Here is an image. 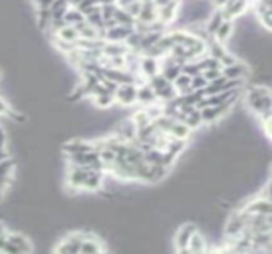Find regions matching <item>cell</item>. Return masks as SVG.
<instances>
[{"label": "cell", "instance_id": "16", "mask_svg": "<svg viewBox=\"0 0 272 254\" xmlns=\"http://www.w3.org/2000/svg\"><path fill=\"white\" fill-rule=\"evenodd\" d=\"M191 134V129L182 121H173L172 125H170V129H169V137L172 138H177V140H186Z\"/></svg>", "mask_w": 272, "mask_h": 254}, {"label": "cell", "instance_id": "28", "mask_svg": "<svg viewBox=\"0 0 272 254\" xmlns=\"http://www.w3.org/2000/svg\"><path fill=\"white\" fill-rule=\"evenodd\" d=\"M201 75L207 79V83H210V81H213V79L221 76V69H207V70L201 72Z\"/></svg>", "mask_w": 272, "mask_h": 254}, {"label": "cell", "instance_id": "22", "mask_svg": "<svg viewBox=\"0 0 272 254\" xmlns=\"http://www.w3.org/2000/svg\"><path fill=\"white\" fill-rule=\"evenodd\" d=\"M228 53L229 51H226V48L223 46L221 43H218V41H213L210 45V57L217 59L218 62H221L223 59H225L228 56Z\"/></svg>", "mask_w": 272, "mask_h": 254}, {"label": "cell", "instance_id": "27", "mask_svg": "<svg viewBox=\"0 0 272 254\" xmlns=\"http://www.w3.org/2000/svg\"><path fill=\"white\" fill-rule=\"evenodd\" d=\"M123 10H126L135 19L139 16V13H140V10H142V2H140V0H132V2L127 5L126 8H123Z\"/></svg>", "mask_w": 272, "mask_h": 254}, {"label": "cell", "instance_id": "12", "mask_svg": "<svg viewBox=\"0 0 272 254\" xmlns=\"http://www.w3.org/2000/svg\"><path fill=\"white\" fill-rule=\"evenodd\" d=\"M104 249L105 248L102 246V242L99 240V238L89 234L85 240H82V243H80L78 252H102Z\"/></svg>", "mask_w": 272, "mask_h": 254}, {"label": "cell", "instance_id": "17", "mask_svg": "<svg viewBox=\"0 0 272 254\" xmlns=\"http://www.w3.org/2000/svg\"><path fill=\"white\" fill-rule=\"evenodd\" d=\"M158 59H154V57H150V56H145V57H142L140 60H139V67H140V72L145 75V76H148V78H151L153 75H156L158 73Z\"/></svg>", "mask_w": 272, "mask_h": 254}, {"label": "cell", "instance_id": "30", "mask_svg": "<svg viewBox=\"0 0 272 254\" xmlns=\"http://www.w3.org/2000/svg\"><path fill=\"white\" fill-rule=\"evenodd\" d=\"M8 157H10V154H8L5 141H0V161H4V159H8Z\"/></svg>", "mask_w": 272, "mask_h": 254}, {"label": "cell", "instance_id": "4", "mask_svg": "<svg viewBox=\"0 0 272 254\" xmlns=\"http://www.w3.org/2000/svg\"><path fill=\"white\" fill-rule=\"evenodd\" d=\"M242 211L248 215H270V200L269 197H258L248 202Z\"/></svg>", "mask_w": 272, "mask_h": 254}, {"label": "cell", "instance_id": "6", "mask_svg": "<svg viewBox=\"0 0 272 254\" xmlns=\"http://www.w3.org/2000/svg\"><path fill=\"white\" fill-rule=\"evenodd\" d=\"M195 230H196L195 224H185L179 229L177 235H175V249H177V252H188L186 245H188L191 234Z\"/></svg>", "mask_w": 272, "mask_h": 254}, {"label": "cell", "instance_id": "18", "mask_svg": "<svg viewBox=\"0 0 272 254\" xmlns=\"http://www.w3.org/2000/svg\"><path fill=\"white\" fill-rule=\"evenodd\" d=\"M186 249L188 252H204L207 248H205V240H204V237L199 234V232H193L189 237V240H188V245H186Z\"/></svg>", "mask_w": 272, "mask_h": 254}, {"label": "cell", "instance_id": "14", "mask_svg": "<svg viewBox=\"0 0 272 254\" xmlns=\"http://www.w3.org/2000/svg\"><path fill=\"white\" fill-rule=\"evenodd\" d=\"M101 186H102V170L89 168V170H88V175H86V181H85L83 189L98 190V189H101Z\"/></svg>", "mask_w": 272, "mask_h": 254}, {"label": "cell", "instance_id": "32", "mask_svg": "<svg viewBox=\"0 0 272 254\" xmlns=\"http://www.w3.org/2000/svg\"><path fill=\"white\" fill-rule=\"evenodd\" d=\"M0 200H2V190H0Z\"/></svg>", "mask_w": 272, "mask_h": 254}, {"label": "cell", "instance_id": "23", "mask_svg": "<svg viewBox=\"0 0 272 254\" xmlns=\"http://www.w3.org/2000/svg\"><path fill=\"white\" fill-rule=\"evenodd\" d=\"M223 13L221 11H217V13H213V16L209 19V26H207V32L209 34H215V30L220 27V24L223 23Z\"/></svg>", "mask_w": 272, "mask_h": 254}, {"label": "cell", "instance_id": "24", "mask_svg": "<svg viewBox=\"0 0 272 254\" xmlns=\"http://www.w3.org/2000/svg\"><path fill=\"white\" fill-rule=\"evenodd\" d=\"M94 97H95V105L101 107V108H107V107H110L111 103L115 102L113 94H108V92L99 94V95H94Z\"/></svg>", "mask_w": 272, "mask_h": 254}, {"label": "cell", "instance_id": "8", "mask_svg": "<svg viewBox=\"0 0 272 254\" xmlns=\"http://www.w3.org/2000/svg\"><path fill=\"white\" fill-rule=\"evenodd\" d=\"M245 8H247V0H229V2L221 10L223 18L232 21L234 16L242 14L245 11Z\"/></svg>", "mask_w": 272, "mask_h": 254}, {"label": "cell", "instance_id": "15", "mask_svg": "<svg viewBox=\"0 0 272 254\" xmlns=\"http://www.w3.org/2000/svg\"><path fill=\"white\" fill-rule=\"evenodd\" d=\"M57 35L59 41H64V43H76L80 40V34L76 32V29L73 26H64L61 27L57 32H54Z\"/></svg>", "mask_w": 272, "mask_h": 254}, {"label": "cell", "instance_id": "1", "mask_svg": "<svg viewBox=\"0 0 272 254\" xmlns=\"http://www.w3.org/2000/svg\"><path fill=\"white\" fill-rule=\"evenodd\" d=\"M247 103L248 108L260 116L261 121L270 119V92L267 88L253 86L247 92Z\"/></svg>", "mask_w": 272, "mask_h": 254}, {"label": "cell", "instance_id": "9", "mask_svg": "<svg viewBox=\"0 0 272 254\" xmlns=\"http://www.w3.org/2000/svg\"><path fill=\"white\" fill-rule=\"evenodd\" d=\"M14 172V161L13 159H4L0 161V190H5V187L11 183V177Z\"/></svg>", "mask_w": 272, "mask_h": 254}, {"label": "cell", "instance_id": "2", "mask_svg": "<svg viewBox=\"0 0 272 254\" xmlns=\"http://www.w3.org/2000/svg\"><path fill=\"white\" fill-rule=\"evenodd\" d=\"M115 102L121 105H132L137 102V86L135 83H124L118 84L115 92H113Z\"/></svg>", "mask_w": 272, "mask_h": 254}, {"label": "cell", "instance_id": "25", "mask_svg": "<svg viewBox=\"0 0 272 254\" xmlns=\"http://www.w3.org/2000/svg\"><path fill=\"white\" fill-rule=\"evenodd\" d=\"M37 23L42 29H48L51 23V14L50 10H38L37 11Z\"/></svg>", "mask_w": 272, "mask_h": 254}, {"label": "cell", "instance_id": "29", "mask_svg": "<svg viewBox=\"0 0 272 254\" xmlns=\"http://www.w3.org/2000/svg\"><path fill=\"white\" fill-rule=\"evenodd\" d=\"M34 2L37 5V10H50L54 0H34Z\"/></svg>", "mask_w": 272, "mask_h": 254}, {"label": "cell", "instance_id": "31", "mask_svg": "<svg viewBox=\"0 0 272 254\" xmlns=\"http://www.w3.org/2000/svg\"><path fill=\"white\" fill-rule=\"evenodd\" d=\"M7 230H5V226H4V222L2 221H0V235H4Z\"/></svg>", "mask_w": 272, "mask_h": 254}, {"label": "cell", "instance_id": "21", "mask_svg": "<svg viewBox=\"0 0 272 254\" xmlns=\"http://www.w3.org/2000/svg\"><path fill=\"white\" fill-rule=\"evenodd\" d=\"M62 19H64V23H66L67 26H75L78 23L85 21V14L80 11L78 8L72 7V8H67V11H66V14H64Z\"/></svg>", "mask_w": 272, "mask_h": 254}, {"label": "cell", "instance_id": "3", "mask_svg": "<svg viewBox=\"0 0 272 254\" xmlns=\"http://www.w3.org/2000/svg\"><path fill=\"white\" fill-rule=\"evenodd\" d=\"M88 170H89L88 167L70 164L69 173H67V183H69V186L73 187V189H83L85 181H86Z\"/></svg>", "mask_w": 272, "mask_h": 254}, {"label": "cell", "instance_id": "5", "mask_svg": "<svg viewBox=\"0 0 272 254\" xmlns=\"http://www.w3.org/2000/svg\"><path fill=\"white\" fill-rule=\"evenodd\" d=\"M229 103H223V105H217V107H205L202 110H199L201 113V119L202 122H215L218 118H221L223 115L229 110Z\"/></svg>", "mask_w": 272, "mask_h": 254}, {"label": "cell", "instance_id": "19", "mask_svg": "<svg viewBox=\"0 0 272 254\" xmlns=\"http://www.w3.org/2000/svg\"><path fill=\"white\" fill-rule=\"evenodd\" d=\"M137 100L142 102V103H154L158 100L153 88L148 83L137 88Z\"/></svg>", "mask_w": 272, "mask_h": 254}, {"label": "cell", "instance_id": "7", "mask_svg": "<svg viewBox=\"0 0 272 254\" xmlns=\"http://www.w3.org/2000/svg\"><path fill=\"white\" fill-rule=\"evenodd\" d=\"M177 7H179V0H172L167 5L159 7L156 10V19L164 26L169 24L175 18V14H177Z\"/></svg>", "mask_w": 272, "mask_h": 254}, {"label": "cell", "instance_id": "10", "mask_svg": "<svg viewBox=\"0 0 272 254\" xmlns=\"http://www.w3.org/2000/svg\"><path fill=\"white\" fill-rule=\"evenodd\" d=\"M129 46L123 45L120 41H105L102 46V54L105 57H116V56H126L129 53Z\"/></svg>", "mask_w": 272, "mask_h": 254}, {"label": "cell", "instance_id": "11", "mask_svg": "<svg viewBox=\"0 0 272 254\" xmlns=\"http://www.w3.org/2000/svg\"><path fill=\"white\" fill-rule=\"evenodd\" d=\"M247 66L242 62H234L232 66H226V67H221V75L228 78V79H236V78H242L247 75Z\"/></svg>", "mask_w": 272, "mask_h": 254}, {"label": "cell", "instance_id": "13", "mask_svg": "<svg viewBox=\"0 0 272 254\" xmlns=\"http://www.w3.org/2000/svg\"><path fill=\"white\" fill-rule=\"evenodd\" d=\"M7 240L16 248L18 252H30L32 245L29 242V238H26L23 234H7Z\"/></svg>", "mask_w": 272, "mask_h": 254}, {"label": "cell", "instance_id": "20", "mask_svg": "<svg viewBox=\"0 0 272 254\" xmlns=\"http://www.w3.org/2000/svg\"><path fill=\"white\" fill-rule=\"evenodd\" d=\"M231 32H232V21L231 19H223V23L220 24V27L215 30V41L218 43H223V41H226L231 35Z\"/></svg>", "mask_w": 272, "mask_h": 254}, {"label": "cell", "instance_id": "26", "mask_svg": "<svg viewBox=\"0 0 272 254\" xmlns=\"http://www.w3.org/2000/svg\"><path fill=\"white\" fill-rule=\"evenodd\" d=\"M207 86V79L201 75V73H198V75H195V76H191V89L193 91H196V89H204Z\"/></svg>", "mask_w": 272, "mask_h": 254}]
</instances>
